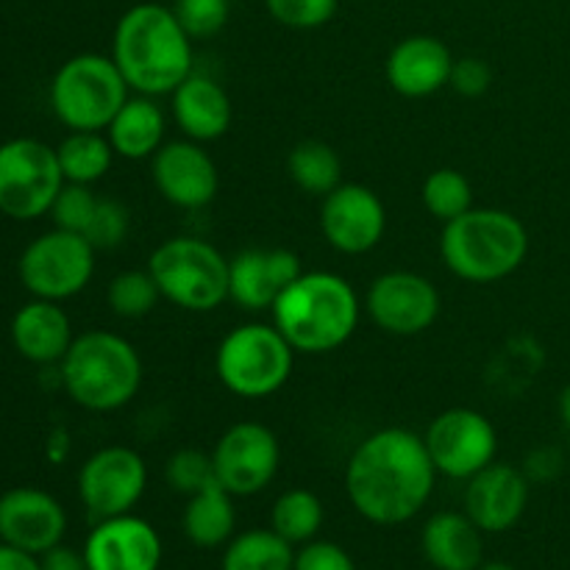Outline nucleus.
I'll return each instance as SVG.
<instances>
[{"instance_id": "nucleus-1", "label": "nucleus", "mask_w": 570, "mask_h": 570, "mask_svg": "<svg viewBox=\"0 0 570 570\" xmlns=\"http://www.w3.org/2000/svg\"><path fill=\"white\" fill-rule=\"evenodd\" d=\"M423 434L387 426L367 434L345 465L351 507L376 527H401L429 504L438 482Z\"/></svg>"}, {"instance_id": "nucleus-2", "label": "nucleus", "mask_w": 570, "mask_h": 570, "mask_svg": "<svg viewBox=\"0 0 570 570\" xmlns=\"http://www.w3.org/2000/svg\"><path fill=\"white\" fill-rule=\"evenodd\" d=\"M193 42L170 6L137 3L117 20L111 59L131 92L161 98L195 70Z\"/></svg>"}, {"instance_id": "nucleus-3", "label": "nucleus", "mask_w": 570, "mask_h": 570, "mask_svg": "<svg viewBox=\"0 0 570 570\" xmlns=\"http://www.w3.org/2000/svg\"><path fill=\"white\" fill-rule=\"evenodd\" d=\"M362 309L365 306L348 278L332 271H304L276 298L271 323L295 354L323 356L354 337Z\"/></svg>"}, {"instance_id": "nucleus-4", "label": "nucleus", "mask_w": 570, "mask_h": 570, "mask_svg": "<svg viewBox=\"0 0 570 570\" xmlns=\"http://www.w3.org/2000/svg\"><path fill=\"white\" fill-rule=\"evenodd\" d=\"M142 356L122 334L92 328L72 340L59 362L61 387L87 412H117L142 387Z\"/></svg>"}, {"instance_id": "nucleus-5", "label": "nucleus", "mask_w": 570, "mask_h": 570, "mask_svg": "<svg viewBox=\"0 0 570 570\" xmlns=\"http://www.w3.org/2000/svg\"><path fill=\"white\" fill-rule=\"evenodd\" d=\"M440 256L456 278L468 284H495L510 278L529 256V232L507 209H468L443 223Z\"/></svg>"}, {"instance_id": "nucleus-6", "label": "nucleus", "mask_w": 570, "mask_h": 570, "mask_svg": "<svg viewBox=\"0 0 570 570\" xmlns=\"http://www.w3.org/2000/svg\"><path fill=\"white\" fill-rule=\"evenodd\" d=\"M161 298L184 312H215L228 301V259L209 239L170 237L156 245L148 256Z\"/></svg>"}, {"instance_id": "nucleus-7", "label": "nucleus", "mask_w": 570, "mask_h": 570, "mask_svg": "<svg viewBox=\"0 0 570 570\" xmlns=\"http://www.w3.org/2000/svg\"><path fill=\"white\" fill-rule=\"evenodd\" d=\"M131 87L111 56L78 53L50 81V109L67 131H106Z\"/></svg>"}, {"instance_id": "nucleus-8", "label": "nucleus", "mask_w": 570, "mask_h": 570, "mask_svg": "<svg viewBox=\"0 0 570 570\" xmlns=\"http://www.w3.org/2000/svg\"><path fill=\"white\" fill-rule=\"evenodd\" d=\"M295 348L273 323H243L220 340L215 373L237 399L259 401L276 395L293 376Z\"/></svg>"}, {"instance_id": "nucleus-9", "label": "nucleus", "mask_w": 570, "mask_h": 570, "mask_svg": "<svg viewBox=\"0 0 570 570\" xmlns=\"http://www.w3.org/2000/svg\"><path fill=\"white\" fill-rule=\"evenodd\" d=\"M56 148L33 137L0 145V212L11 220H37L48 215L65 187Z\"/></svg>"}, {"instance_id": "nucleus-10", "label": "nucleus", "mask_w": 570, "mask_h": 570, "mask_svg": "<svg viewBox=\"0 0 570 570\" xmlns=\"http://www.w3.org/2000/svg\"><path fill=\"white\" fill-rule=\"evenodd\" d=\"M95 254L98 250L89 245L87 237L53 226L26 245L17 262V273H20L22 287L33 298L61 304L67 298H76L92 282Z\"/></svg>"}, {"instance_id": "nucleus-11", "label": "nucleus", "mask_w": 570, "mask_h": 570, "mask_svg": "<svg viewBox=\"0 0 570 570\" xmlns=\"http://www.w3.org/2000/svg\"><path fill=\"white\" fill-rule=\"evenodd\" d=\"M423 443L440 476L456 482L476 476L499 454V432L493 421L471 406L440 412L423 432Z\"/></svg>"}, {"instance_id": "nucleus-12", "label": "nucleus", "mask_w": 570, "mask_h": 570, "mask_svg": "<svg viewBox=\"0 0 570 570\" xmlns=\"http://www.w3.org/2000/svg\"><path fill=\"white\" fill-rule=\"evenodd\" d=\"M212 465L215 479L234 499H248L276 479L282 443L265 423L239 421L220 434L212 449Z\"/></svg>"}, {"instance_id": "nucleus-13", "label": "nucleus", "mask_w": 570, "mask_h": 570, "mask_svg": "<svg viewBox=\"0 0 570 570\" xmlns=\"http://www.w3.org/2000/svg\"><path fill=\"white\" fill-rule=\"evenodd\" d=\"M148 488V465L128 445H104L78 471V499L95 518H117L131 512Z\"/></svg>"}, {"instance_id": "nucleus-14", "label": "nucleus", "mask_w": 570, "mask_h": 570, "mask_svg": "<svg viewBox=\"0 0 570 570\" xmlns=\"http://www.w3.org/2000/svg\"><path fill=\"white\" fill-rule=\"evenodd\" d=\"M365 315L393 337H415L438 323L443 298L432 278L415 271H387L365 293Z\"/></svg>"}, {"instance_id": "nucleus-15", "label": "nucleus", "mask_w": 570, "mask_h": 570, "mask_svg": "<svg viewBox=\"0 0 570 570\" xmlns=\"http://www.w3.org/2000/svg\"><path fill=\"white\" fill-rule=\"evenodd\" d=\"M387 232V209L376 189L340 184L321 204V234L337 254L362 256L376 248Z\"/></svg>"}, {"instance_id": "nucleus-16", "label": "nucleus", "mask_w": 570, "mask_h": 570, "mask_svg": "<svg viewBox=\"0 0 570 570\" xmlns=\"http://www.w3.org/2000/svg\"><path fill=\"white\" fill-rule=\"evenodd\" d=\"M150 178L167 204L187 212L206 209L220 189V170L209 150L187 137L165 142L150 156Z\"/></svg>"}, {"instance_id": "nucleus-17", "label": "nucleus", "mask_w": 570, "mask_h": 570, "mask_svg": "<svg viewBox=\"0 0 570 570\" xmlns=\"http://www.w3.org/2000/svg\"><path fill=\"white\" fill-rule=\"evenodd\" d=\"M532 495L529 476L507 462H490L484 471L465 482L462 512L482 529L484 534L510 532L523 518Z\"/></svg>"}, {"instance_id": "nucleus-18", "label": "nucleus", "mask_w": 570, "mask_h": 570, "mask_svg": "<svg viewBox=\"0 0 570 570\" xmlns=\"http://www.w3.org/2000/svg\"><path fill=\"white\" fill-rule=\"evenodd\" d=\"M67 512L39 488H14L0 495V540L42 557L65 540Z\"/></svg>"}, {"instance_id": "nucleus-19", "label": "nucleus", "mask_w": 570, "mask_h": 570, "mask_svg": "<svg viewBox=\"0 0 570 570\" xmlns=\"http://www.w3.org/2000/svg\"><path fill=\"white\" fill-rule=\"evenodd\" d=\"M161 551L159 532L134 512L95 521L83 543L89 570H159Z\"/></svg>"}, {"instance_id": "nucleus-20", "label": "nucleus", "mask_w": 570, "mask_h": 570, "mask_svg": "<svg viewBox=\"0 0 570 570\" xmlns=\"http://www.w3.org/2000/svg\"><path fill=\"white\" fill-rule=\"evenodd\" d=\"M304 273L287 248H245L228 259V301L245 312L273 309L278 295Z\"/></svg>"}, {"instance_id": "nucleus-21", "label": "nucleus", "mask_w": 570, "mask_h": 570, "mask_svg": "<svg viewBox=\"0 0 570 570\" xmlns=\"http://www.w3.org/2000/svg\"><path fill=\"white\" fill-rule=\"evenodd\" d=\"M454 53L443 39L432 33H412L404 37L384 61V76L387 83L401 98H429L449 87Z\"/></svg>"}, {"instance_id": "nucleus-22", "label": "nucleus", "mask_w": 570, "mask_h": 570, "mask_svg": "<svg viewBox=\"0 0 570 570\" xmlns=\"http://www.w3.org/2000/svg\"><path fill=\"white\" fill-rule=\"evenodd\" d=\"M170 111L187 139L206 145L232 128V98L217 78L193 70L170 95Z\"/></svg>"}, {"instance_id": "nucleus-23", "label": "nucleus", "mask_w": 570, "mask_h": 570, "mask_svg": "<svg viewBox=\"0 0 570 570\" xmlns=\"http://www.w3.org/2000/svg\"><path fill=\"white\" fill-rule=\"evenodd\" d=\"M72 340L70 317L56 301L33 298L11 317V343L17 354L33 365H59Z\"/></svg>"}, {"instance_id": "nucleus-24", "label": "nucleus", "mask_w": 570, "mask_h": 570, "mask_svg": "<svg viewBox=\"0 0 570 570\" xmlns=\"http://www.w3.org/2000/svg\"><path fill=\"white\" fill-rule=\"evenodd\" d=\"M482 534L465 512H438L423 527V557L434 570H476L484 562Z\"/></svg>"}, {"instance_id": "nucleus-25", "label": "nucleus", "mask_w": 570, "mask_h": 570, "mask_svg": "<svg viewBox=\"0 0 570 570\" xmlns=\"http://www.w3.org/2000/svg\"><path fill=\"white\" fill-rule=\"evenodd\" d=\"M167 117L156 98L150 95H128L126 104L120 106L115 117H111L106 137H109L111 148L120 159L142 161L150 159L156 150L165 145Z\"/></svg>"}, {"instance_id": "nucleus-26", "label": "nucleus", "mask_w": 570, "mask_h": 570, "mask_svg": "<svg viewBox=\"0 0 570 570\" xmlns=\"http://www.w3.org/2000/svg\"><path fill=\"white\" fill-rule=\"evenodd\" d=\"M184 534L198 549H220L237 534V510L234 495L220 482L189 495L181 518Z\"/></svg>"}, {"instance_id": "nucleus-27", "label": "nucleus", "mask_w": 570, "mask_h": 570, "mask_svg": "<svg viewBox=\"0 0 570 570\" xmlns=\"http://www.w3.org/2000/svg\"><path fill=\"white\" fill-rule=\"evenodd\" d=\"M56 156H59L61 176L67 184L92 187L109 173L117 154L106 131H70L56 145Z\"/></svg>"}, {"instance_id": "nucleus-28", "label": "nucleus", "mask_w": 570, "mask_h": 570, "mask_svg": "<svg viewBox=\"0 0 570 570\" xmlns=\"http://www.w3.org/2000/svg\"><path fill=\"white\" fill-rule=\"evenodd\" d=\"M287 173L301 193L326 198L343 184V159L323 139H304L289 150Z\"/></svg>"}, {"instance_id": "nucleus-29", "label": "nucleus", "mask_w": 570, "mask_h": 570, "mask_svg": "<svg viewBox=\"0 0 570 570\" xmlns=\"http://www.w3.org/2000/svg\"><path fill=\"white\" fill-rule=\"evenodd\" d=\"M295 551L273 529L234 534L223 551V570H293Z\"/></svg>"}, {"instance_id": "nucleus-30", "label": "nucleus", "mask_w": 570, "mask_h": 570, "mask_svg": "<svg viewBox=\"0 0 570 570\" xmlns=\"http://www.w3.org/2000/svg\"><path fill=\"white\" fill-rule=\"evenodd\" d=\"M323 518H326L323 501L312 490L293 488L273 501L271 529L289 546H304L317 538V532L323 529Z\"/></svg>"}, {"instance_id": "nucleus-31", "label": "nucleus", "mask_w": 570, "mask_h": 570, "mask_svg": "<svg viewBox=\"0 0 570 570\" xmlns=\"http://www.w3.org/2000/svg\"><path fill=\"white\" fill-rule=\"evenodd\" d=\"M421 200L434 220L449 223L473 209V187L465 173L454 170V167H440V170L429 173L423 181Z\"/></svg>"}, {"instance_id": "nucleus-32", "label": "nucleus", "mask_w": 570, "mask_h": 570, "mask_svg": "<svg viewBox=\"0 0 570 570\" xmlns=\"http://www.w3.org/2000/svg\"><path fill=\"white\" fill-rule=\"evenodd\" d=\"M106 301H109V309L117 317H126V321H139V317L150 315L156 309V304L161 301L159 287H156L154 276L145 271H122L117 273L109 282L106 289Z\"/></svg>"}, {"instance_id": "nucleus-33", "label": "nucleus", "mask_w": 570, "mask_h": 570, "mask_svg": "<svg viewBox=\"0 0 570 570\" xmlns=\"http://www.w3.org/2000/svg\"><path fill=\"white\" fill-rule=\"evenodd\" d=\"M165 482L170 484V490L181 495H195L198 490L209 488L215 479V465H212V454L198 449H181L176 454H170V460L165 462Z\"/></svg>"}, {"instance_id": "nucleus-34", "label": "nucleus", "mask_w": 570, "mask_h": 570, "mask_svg": "<svg viewBox=\"0 0 570 570\" xmlns=\"http://www.w3.org/2000/svg\"><path fill=\"white\" fill-rule=\"evenodd\" d=\"M98 200L100 198L92 193V187H87V184H65L61 193L56 195L48 215L56 228H65V232L81 234L83 237L95 209H98Z\"/></svg>"}, {"instance_id": "nucleus-35", "label": "nucleus", "mask_w": 570, "mask_h": 570, "mask_svg": "<svg viewBox=\"0 0 570 570\" xmlns=\"http://www.w3.org/2000/svg\"><path fill=\"white\" fill-rule=\"evenodd\" d=\"M267 14L293 31H315L332 22L340 0H265Z\"/></svg>"}, {"instance_id": "nucleus-36", "label": "nucleus", "mask_w": 570, "mask_h": 570, "mask_svg": "<svg viewBox=\"0 0 570 570\" xmlns=\"http://www.w3.org/2000/svg\"><path fill=\"white\" fill-rule=\"evenodd\" d=\"M128 232H131V212L126 209V204L115 198H100L83 237L95 250H111L126 243Z\"/></svg>"}, {"instance_id": "nucleus-37", "label": "nucleus", "mask_w": 570, "mask_h": 570, "mask_svg": "<svg viewBox=\"0 0 570 570\" xmlns=\"http://www.w3.org/2000/svg\"><path fill=\"white\" fill-rule=\"evenodd\" d=\"M173 11L193 39H212L228 22V0H176Z\"/></svg>"}, {"instance_id": "nucleus-38", "label": "nucleus", "mask_w": 570, "mask_h": 570, "mask_svg": "<svg viewBox=\"0 0 570 570\" xmlns=\"http://www.w3.org/2000/svg\"><path fill=\"white\" fill-rule=\"evenodd\" d=\"M293 570H356L348 551L328 540H309L295 551Z\"/></svg>"}, {"instance_id": "nucleus-39", "label": "nucleus", "mask_w": 570, "mask_h": 570, "mask_svg": "<svg viewBox=\"0 0 570 570\" xmlns=\"http://www.w3.org/2000/svg\"><path fill=\"white\" fill-rule=\"evenodd\" d=\"M490 83H493V70H490L488 61L479 59V56L454 59L449 87L456 95H462V98H482L490 89Z\"/></svg>"}, {"instance_id": "nucleus-40", "label": "nucleus", "mask_w": 570, "mask_h": 570, "mask_svg": "<svg viewBox=\"0 0 570 570\" xmlns=\"http://www.w3.org/2000/svg\"><path fill=\"white\" fill-rule=\"evenodd\" d=\"M39 566H42V570H89L83 551H76L70 549V546L61 543L56 546V549L45 551V554L39 557Z\"/></svg>"}, {"instance_id": "nucleus-41", "label": "nucleus", "mask_w": 570, "mask_h": 570, "mask_svg": "<svg viewBox=\"0 0 570 570\" xmlns=\"http://www.w3.org/2000/svg\"><path fill=\"white\" fill-rule=\"evenodd\" d=\"M0 570H42V566H39V557L14 549L9 543H0Z\"/></svg>"}, {"instance_id": "nucleus-42", "label": "nucleus", "mask_w": 570, "mask_h": 570, "mask_svg": "<svg viewBox=\"0 0 570 570\" xmlns=\"http://www.w3.org/2000/svg\"><path fill=\"white\" fill-rule=\"evenodd\" d=\"M560 417L566 423V429L570 432V384L560 393Z\"/></svg>"}, {"instance_id": "nucleus-43", "label": "nucleus", "mask_w": 570, "mask_h": 570, "mask_svg": "<svg viewBox=\"0 0 570 570\" xmlns=\"http://www.w3.org/2000/svg\"><path fill=\"white\" fill-rule=\"evenodd\" d=\"M476 570H515V568L507 566V562H482Z\"/></svg>"}]
</instances>
